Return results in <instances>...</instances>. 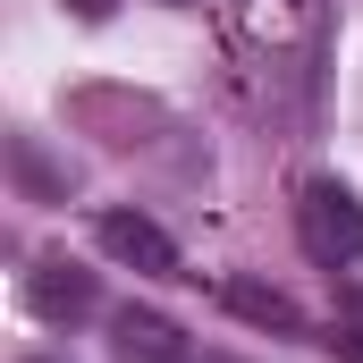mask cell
Wrapping results in <instances>:
<instances>
[{
  "instance_id": "obj_1",
  "label": "cell",
  "mask_w": 363,
  "mask_h": 363,
  "mask_svg": "<svg viewBox=\"0 0 363 363\" xmlns=\"http://www.w3.org/2000/svg\"><path fill=\"white\" fill-rule=\"evenodd\" d=\"M296 237H304V254H313L321 271L363 262V203H355V186L304 178V194H296Z\"/></svg>"
},
{
  "instance_id": "obj_2",
  "label": "cell",
  "mask_w": 363,
  "mask_h": 363,
  "mask_svg": "<svg viewBox=\"0 0 363 363\" xmlns=\"http://www.w3.org/2000/svg\"><path fill=\"white\" fill-rule=\"evenodd\" d=\"M237 43L262 68H304L321 51V0H237Z\"/></svg>"
},
{
  "instance_id": "obj_3",
  "label": "cell",
  "mask_w": 363,
  "mask_h": 363,
  "mask_svg": "<svg viewBox=\"0 0 363 363\" xmlns=\"http://www.w3.org/2000/svg\"><path fill=\"white\" fill-rule=\"evenodd\" d=\"M68 118L93 127L101 144H118V152H135V144H161V135H169L161 101H144V93H127V85H77V93H68Z\"/></svg>"
},
{
  "instance_id": "obj_4",
  "label": "cell",
  "mask_w": 363,
  "mask_h": 363,
  "mask_svg": "<svg viewBox=\"0 0 363 363\" xmlns=\"http://www.w3.org/2000/svg\"><path fill=\"white\" fill-rule=\"evenodd\" d=\"M26 304H34L51 330H77V321L101 313V279H93L85 262H68V254H43V262L26 271Z\"/></svg>"
},
{
  "instance_id": "obj_5",
  "label": "cell",
  "mask_w": 363,
  "mask_h": 363,
  "mask_svg": "<svg viewBox=\"0 0 363 363\" xmlns=\"http://www.w3.org/2000/svg\"><path fill=\"white\" fill-rule=\"evenodd\" d=\"M93 237H101V254H110V262H127V271L178 279V245H169L144 211H101V220H93Z\"/></svg>"
},
{
  "instance_id": "obj_6",
  "label": "cell",
  "mask_w": 363,
  "mask_h": 363,
  "mask_svg": "<svg viewBox=\"0 0 363 363\" xmlns=\"http://www.w3.org/2000/svg\"><path fill=\"white\" fill-rule=\"evenodd\" d=\"M110 355L118 363H186V330L152 304H118L110 313Z\"/></svg>"
},
{
  "instance_id": "obj_7",
  "label": "cell",
  "mask_w": 363,
  "mask_h": 363,
  "mask_svg": "<svg viewBox=\"0 0 363 363\" xmlns=\"http://www.w3.org/2000/svg\"><path fill=\"white\" fill-rule=\"evenodd\" d=\"M220 304H228L237 321H254V330L304 338V313H296V296H279V287H262V279H228V287H220Z\"/></svg>"
},
{
  "instance_id": "obj_8",
  "label": "cell",
  "mask_w": 363,
  "mask_h": 363,
  "mask_svg": "<svg viewBox=\"0 0 363 363\" xmlns=\"http://www.w3.org/2000/svg\"><path fill=\"white\" fill-rule=\"evenodd\" d=\"M9 169H17V186H26V203H68V186H77L60 161H43L34 135H9Z\"/></svg>"
},
{
  "instance_id": "obj_9",
  "label": "cell",
  "mask_w": 363,
  "mask_h": 363,
  "mask_svg": "<svg viewBox=\"0 0 363 363\" xmlns=\"http://www.w3.org/2000/svg\"><path fill=\"white\" fill-rule=\"evenodd\" d=\"M338 355H347V363H363V296L347 304V321H338Z\"/></svg>"
},
{
  "instance_id": "obj_10",
  "label": "cell",
  "mask_w": 363,
  "mask_h": 363,
  "mask_svg": "<svg viewBox=\"0 0 363 363\" xmlns=\"http://www.w3.org/2000/svg\"><path fill=\"white\" fill-rule=\"evenodd\" d=\"M60 9H68V17H85V26H101V17H110L118 0H60Z\"/></svg>"
},
{
  "instance_id": "obj_11",
  "label": "cell",
  "mask_w": 363,
  "mask_h": 363,
  "mask_svg": "<svg viewBox=\"0 0 363 363\" xmlns=\"http://www.w3.org/2000/svg\"><path fill=\"white\" fill-rule=\"evenodd\" d=\"M186 363H245V355H186Z\"/></svg>"
},
{
  "instance_id": "obj_12",
  "label": "cell",
  "mask_w": 363,
  "mask_h": 363,
  "mask_svg": "<svg viewBox=\"0 0 363 363\" xmlns=\"http://www.w3.org/2000/svg\"><path fill=\"white\" fill-rule=\"evenodd\" d=\"M26 363H68V355H26Z\"/></svg>"
}]
</instances>
